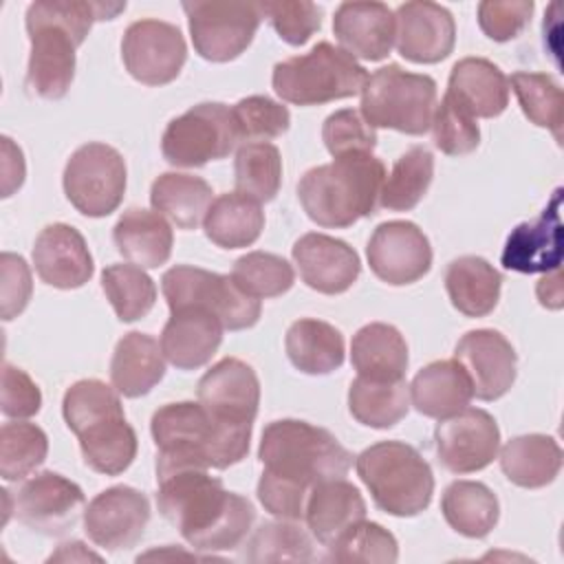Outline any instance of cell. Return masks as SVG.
<instances>
[{
	"mask_svg": "<svg viewBox=\"0 0 564 564\" xmlns=\"http://www.w3.org/2000/svg\"><path fill=\"white\" fill-rule=\"evenodd\" d=\"M150 502L143 491L115 485L97 494L84 509L86 535L106 551H128L145 533Z\"/></svg>",
	"mask_w": 564,
	"mask_h": 564,
	"instance_id": "e0dca14e",
	"label": "cell"
},
{
	"mask_svg": "<svg viewBox=\"0 0 564 564\" xmlns=\"http://www.w3.org/2000/svg\"><path fill=\"white\" fill-rule=\"evenodd\" d=\"M161 289L170 311L185 306L205 308L214 313L227 330L251 328L260 319V300L247 295L231 275L176 264L163 273Z\"/></svg>",
	"mask_w": 564,
	"mask_h": 564,
	"instance_id": "30bf717a",
	"label": "cell"
},
{
	"mask_svg": "<svg viewBox=\"0 0 564 564\" xmlns=\"http://www.w3.org/2000/svg\"><path fill=\"white\" fill-rule=\"evenodd\" d=\"M121 59L137 82L163 86L178 77L187 59V44L176 24L145 18L126 29Z\"/></svg>",
	"mask_w": 564,
	"mask_h": 564,
	"instance_id": "5bb4252c",
	"label": "cell"
},
{
	"mask_svg": "<svg viewBox=\"0 0 564 564\" xmlns=\"http://www.w3.org/2000/svg\"><path fill=\"white\" fill-rule=\"evenodd\" d=\"M562 189L557 187L535 220L520 223L507 236L500 262L518 273H549L562 262Z\"/></svg>",
	"mask_w": 564,
	"mask_h": 564,
	"instance_id": "44dd1931",
	"label": "cell"
},
{
	"mask_svg": "<svg viewBox=\"0 0 564 564\" xmlns=\"http://www.w3.org/2000/svg\"><path fill=\"white\" fill-rule=\"evenodd\" d=\"M434 145L447 156H465L474 152L480 143V128L476 119L463 110L449 95L436 104L432 117Z\"/></svg>",
	"mask_w": 564,
	"mask_h": 564,
	"instance_id": "c3c4849f",
	"label": "cell"
},
{
	"mask_svg": "<svg viewBox=\"0 0 564 564\" xmlns=\"http://www.w3.org/2000/svg\"><path fill=\"white\" fill-rule=\"evenodd\" d=\"M249 562H308L313 544L297 520H275L260 524L245 544Z\"/></svg>",
	"mask_w": 564,
	"mask_h": 564,
	"instance_id": "f6af8a7d",
	"label": "cell"
},
{
	"mask_svg": "<svg viewBox=\"0 0 564 564\" xmlns=\"http://www.w3.org/2000/svg\"><path fill=\"white\" fill-rule=\"evenodd\" d=\"M42 392L37 383L18 366H2V401L0 410L9 419H29L40 412Z\"/></svg>",
	"mask_w": 564,
	"mask_h": 564,
	"instance_id": "9f6ffc18",
	"label": "cell"
},
{
	"mask_svg": "<svg viewBox=\"0 0 564 564\" xmlns=\"http://www.w3.org/2000/svg\"><path fill=\"white\" fill-rule=\"evenodd\" d=\"M253 423L212 414L198 401L167 403L152 414L150 432L156 445V476L183 469H227L249 452Z\"/></svg>",
	"mask_w": 564,
	"mask_h": 564,
	"instance_id": "3957f363",
	"label": "cell"
},
{
	"mask_svg": "<svg viewBox=\"0 0 564 564\" xmlns=\"http://www.w3.org/2000/svg\"><path fill=\"white\" fill-rule=\"evenodd\" d=\"M73 562V560H101L97 553L88 551L82 542H64L59 544V551L48 557V562Z\"/></svg>",
	"mask_w": 564,
	"mask_h": 564,
	"instance_id": "91938a15",
	"label": "cell"
},
{
	"mask_svg": "<svg viewBox=\"0 0 564 564\" xmlns=\"http://www.w3.org/2000/svg\"><path fill=\"white\" fill-rule=\"evenodd\" d=\"M445 95L474 119H491L507 110L509 79L491 59L463 57L452 66Z\"/></svg>",
	"mask_w": 564,
	"mask_h": 564,
	"instance_id": "83f0119b",
	"label": "cell"
},
{
	"mask_svg": "<svg viewBox=\"0 0 564 564\" xmlns=\"http://www.w3.org/2000/svg\"><path fill=\"white\" fill-rule=\"evenodd\" d=\"M262 18L271 22L275 33L291 46H302L322 26V9L308 0L260 2Z\"/></svg>",
	"mask_w": 564,
	"mask_h": 564,
	"instance_id": "f907efd6",
	"label": "cell"
},
{
	"mask_svg": "<svg viewBox=\"0 0 564 564\" xmlns=\"http://www.w3.org/2000/svg\"><path fill=\"white\" fill-rule=\"evenodd\" d=\"M394 11L383 2H341L333 18V33L348 55L379 62L394 46Z\"/></svg>",
	"mask_w": 564,
	"mask_h": 564,
	"instance_id": "d4e9b609",
	"label": "cell"
},
{
	"mask_svg": "<svg viewBox=\"0 0 564 564\" xmlns=\"http://www.w3.org/2000/svg\"><path fill=\"white\" fill-rule=\"evenodd\" d=\"M366 79V68L352 55L330 42H317L308 53L278 62L271 84L282 101L319 106L361 93Z\"/></svg>",
	"mask_w": 564,
	"mask_h": 564,
	"instance_id": "ba28073f",
	"label": "cell"
},
{
	"mask_svg": "<svg viewBox=\"0 0 564 564\" xmlns=\"http://www.w3.org/2000/svg\"><path fill=\"white\" fill-rule=\"evenodd\" d=\"M152 209L178 229H196L214 203L212 185L194 174L165 172L150 187Z\"/></svg>",
	"mask_w": 564,
	"mask_h": 564,
	"instance_id": "d6a6232c",
	"label": "cell"
},
{
	"mask_svg": "<svg viewBox=\"0 0 564 564\" xmlns=\"http://www.w3.org/2000/svg\"><path fill=\"white\" fill-rule=\"evenodd\" d=\"M355 469L375 505L390 516L412 518L425 511L432 502V467L408 443H375L355 458Z\"/></svg>",
	"mask_w": 564,
	"mask_h": 564,
	"instance_id": "52a82bcc",
	"label": "cell"
},
{
	"mask_svg": "<svg viewBox=\"0 0 564 564\" xmlns=\"http://www.w3.org/2000/svg\"><path fill=\"white\" fill-rule=\"evenodd\" d=\"M408 388L416 412L438 421L465 410L474 397L471 381L456 359L427 364L414 375Z\"/></svg>",
	"mask_w": 564,
	"mask_h": 564,
	"instance_id": "f1b7e54d",
	"label": "cell"
},
{
	"mask_svg": "<svg viewBox=\"0 0 564 564\" xmlns=\"http://www.w3.org/2000/svg\"><path fill=\"white\" fill-rule=\"evenodd\" d=\"M434 449L438 463L452 474L480 471L498 456V423L487 410L467 405L458 414L438 421L434 427Z\"/></svg>",
	"mask_w": 564,
	"mask_h": 564,
	"instance_id": "9a60e30c",
	"label": "cell"
},
{
	"mask_svg": "<svg viewBox=\"0 0 564 564\" xmlns=\"http://www.w3.org/2000/svg\"><path fill=\"white\" fill-rule=\"evenodd\" d=\"M126 2L35 0L26 9L31 55L26 88L48 101L62 99L75 77V51L84 44L93 22L112 20Z\"/></svg>",
	"mask_w": 564,
	"mask_h": 564,
	"instance_id": "7a4b0ae2",
	"label": "cell"
},
{
	"mask_svg": "<svg viewBox=\"0 0 564 564\" xmlns=\"http://www.w3.org/2000/svg\"><path fill=\"white\" fill-rule=\"evenodd\" d=\"M258 458L267 471L306 489L324 480L344 478L352 467V454L335 434L297 419L269 423L260 438Z\"/></svg>",
	"mask_w": 564,
	"mask_h": 564,
	"instance_id": "8992f818",
	"label": "cell"
},
{
	"mask_svg": "<svg viewBox=\"0 0 564 564\" xmlns=\"http://www.w3.org/2000/svg\"><path fill=\"white\" fill-rule=\"evenodd\" d=\"M165 375V357L161 344L145 333H126L110 359L112 388L128 399L148 394Z\"/></svg>",
	"mask_w": 564,
	"mask_h": 564,
	"instance_id": "4dcf8cb0",
	"label": "cell"
},
{
	"mask_svg": "<svg viewBox=\"0 0 564 564\" xmlns=\"http://www.w3.org/2000/svg\"><path fill=\"white\" fill-rule=\"evenodd\" d=\"M117 251L141 269H156L172 256L174 234L170 223L159 214L143 207H130L121 214L112 229Z\"/></svg>",
	"mask_w": 564,
	"mask_h": 564,
	"instance_id": "f546056e",
	"label": "cell"
},
{
	"mask_svg": "<svg viewBox=\"0 0 564 564\" xmlns=\"http://www.w3.org/2000/svg\"><path fill=\"white\" fill-rule=\"evenodd\" d=\"M500 469L518 487H546L562 469V447L546 434L516 436L500 449Z\"/></svg>",
	"mask_w": 564,
	"mask_h": 564,
	"instance_id": "e575fe53",
	"label": "cell"
},
{
	"mask_svg": "<svg viewBox=\"0 0 564 564\" xmlns=\"http://www.w3.org/2000/svg\"><path fill=\"white\" fill-rule=\"evenodd\" d=\"M538 300L542 306L560 308L562 306V286H560V269H553V275H544L538 282Z\"/></svg>",
	"mask_w": 564,
	"mask_h": 564,
	"instance_id": "680465c9",
	"label": "cell"
},
{
	"mask_svg": "<svg viewBox=\"0 0 564 564\" xmlns=\"http://www.w3.org/2000/svg\"><path fill=\"white\" fill-rule=\"evenodd\" d=\"M350 361L361 377L403 379L408 368V344L392 324L372 322L355 333Z\"/></svg>",
	"mask_w": 564,
	"mask_h": 564,
	"instance_id": "8d00e7d4",
	"label": "cell"
},
{
	"mask_svg": "<svg viewBox=\"0 0 564 564\" xmlns=\"http://www.w3.org/2000/svg\"><path fill=\"white\" fill-rule=\"evenodd\" d=\"M454 359L467 372L471 392L480 401L500 399L516 381V350L511 341L494 328L465 333L454 348Z\"/></svg>",
	"mask_w": 564,
	"mask_h": 564,
	"instance_id": "d6986e66",
	"label": "cell"
},
{
	"mask_svg": "<svg viewBox=\"0 0 564 564\" xmlns=\"http://www.w3.org/2000/svg\"><path fill=\"white\" fill-rule=\"evenodd\" d=\"M33 264L42 282L55 289H79L95 271L84 236L66 225H46L33 245Z\"/></svg>",
	"mask_w": 564,
	"mask_h": 564,
	"instance_id": "603a6c76",
	"label": "cell"
},
{
	"mask_svg": "<svg viewBox=\"0 0 564 564\" xmlns=\"http://www.w3.org/2000/svg\"><path fill=\"white\" fill-rule=\"evenodd\" d=\"M84 505L86 498L79 485L57 471H40L18 489L13 513L31 531L62 535L77 524Z\"/></svg>",
	"mask_w": 564,
	"mask_h": 564,
	"instance_id": "2e32d148",
	"label": "cell"
},
{
	"mask_svg": "<svg viewBox=\"0 0 564 564\" xmlns=\"http://www.w3.org/2000/svg\"><path fill=\"white\" fill-rule=\"evenodd\" d=\"M234 121L240 141H269L284 134L291 126L289 108L264 95L240 99L234 108Z\"/></svg>",
	"mask_w": 564,
	"mask_h": 564,
	"instance_id": "681fc988",
	"label": "cell"
},
{
	"mask_svg": "<svg viewBox=\"0 0 564 564\" xmlns=\"http://www.w3.org/2000/svg\"><path fill=\"white\" fill-rule=\"evenodd\" d=\"M322 141L333 159L355 152H372L377 145L375 128L355 108H341L326 117Z\"/></svg>",
	"mask_w": 564,
	"mask_h": 564,
	"instance_id": "816d5d0a",
	"label": "cell"
},
{
	"mask_svg": "<svg viewBox=\"0 0 564 564\" xmlns=\"http://www.w3.org/2000/svg\"><path fill=\"white\" fill-rule=\"evenodd\" d=\"M170 319L161 333L163 357L178 370H196L205 366L223 341L220 319L198 306L170 311Z\"/></svg>",
	"mask_w": 564,
	"mask_h": 564,
	"instance_id": "484cf974",
	"label": "cell"
},
{
	"mask_svg": "<svg viewBox=\"0 0 564 564\" xmlns=\"http://www.w3.org/2000/svg\"><path fill=\"white\" fill-rule=\"evenodd\" d=\"M370 271L386 284L403 286L421 280L432 267V247L423 229L410 220L381 223L366 247Z\"/></svg>",
	"mask_w": 564,
	"mask_h": 564,
	"instance_id": "ac0fdd59",
	"label": "cell"
},
{
	"mask_svg": "<svg viewBox=\"0 0 564 564\" xmlns=\"http://www.w3.org/2000/svg\"><path fill=\"white\" fill-rule=\"evenodd\" d=\"M291 253L304 284L324 295L348 291L361 273L357 251L348 242L326 234H304L295 240Z\"/></svg>",
	"mask_w": 564,
	"mask_h": 564,
	"instance_id": "7402d4cb",
	"label": "cell"
},
{
	"mask_svg": "<svg viewBox=\"0 0 564 564\" xmlns=\"http://www.w3.org/2000/svg\"><path fill=\"white\" fill-rule=\"evenodd\" d=\"M48 454V438L35 423L11 421L0 430V476L18 482L35 471Z\"/></svg>",
	"mask_w": 564,
	"mask_h": 564,
	"instance_id": "ee69618b",
	"label": "cell"
},
{
	"mask_svg": "<svg viewBox=\"0 0 564 564\" xmlns=\"http://www.w3.org/2000/svg\"><path fill=\"white\" fill-rule=\"evenodd\" d=\"M101 289L121 322L145 317L156 302L154 280L137 264H110L101 273Z\"/></svg>",
	"mask_w": 564,
	"mask_h": 564,
	"instance_id": "7bdbcfd3",
	"label": "cell"
},
{
	"mask_svg": "<svg viewBox=\"0 0 564 564\" xmlns=\"http://www.w3.org/2000/svg\"><path fill=\"white\" fill-rule=\"evenodd\" d=\"M330 562L394 564L399 560L397 538L377 522H359L328 546Z\"/></svg>",
	"mask_w": 564,
	"mask_h": 564,
	"instance_id": "7dc6e473",
	"label": "cell"
},
{
	"mask_svg": "<svg viewBox=\"0 0 564 564\" xmlns=\"http://www.w3.org/2000/svg\"><path fill=\"white\" fill-rule=\"evenodd\" d=\"M236 192L269 203L278 196L282 185L280 150L269 141L242 143L234 161Z\"/></svg>",
	"mask_w": 564,
	"mask_h": 564,
	"instance_id": "60d3db41",
	"label": "cell"
},
{
	"mask_svg": "<svg viewBox=\"0 0 564 564\" xmlns=\"http://www.w3.org/2000/svg\"><path fill=\"white\" fill-rule=\"evenodd\" d=\"M509 86L513 88L518 104L524 117L553 132L555 141H562V121H564V101L560 84L546 73L518 70L511 75Z\"/></svg>",
	"mask_w": 564,
	"mask_h": 564,
	"instance_id": "b9f144b4",
	"label": "cell"
},
{
	"mask_svg": "<svg viewBox=\"0 0 564 564\" xmlns=\"http://www.w3.org/2000/svg\"><path fill=\"white\" fill-rule=\"evenodd\" d=\"M194 51L207 62H231L247 51L260 20V2H183Z\"/></svg>",
	"mask_w": 564,
	"mask_h": 564,
	"instance_id": "4fadbf2b",
	"label": "cell"
},
{
	"mask_svg": "<svg viewBox=\"0 0 564 564\" xmlns=\"http://www.w3.org/2000/svg\"><path fill=\"white\" fill-rule=\"evenodd\" d=\"M205 236L220 249H242L253 245L264 229L260 203L240 192H227L214 198L203 220Z\"/></svg>",
	"mask_w": 564,
	"mask_h": 564,
	"instance_id": "d590c367",
	"label": "cell"
},
{
	"mask_svg": "<svg viewBox=\"0 0 564 564\" xmlns=\"http://www.w3.org/2000/svg\"><path fill=\"white\" fill-rule=\"evenodd\" d=\"M62 414L77 436L84 463L106 476L123 474L137 456V434L126 421L119 392L99 379L75 381L62 399Z\"/></svg>",
	"mask_w": 564,
	"mask_h": 564,
	"instance_id": "5b68a950",
	"label": "cell"
},
{
	"mask_svg": "<svg viewBox=\"0 0 564 564\" xmlns=\"http://www.w3.org/2000/svg\"><path fill=\"white\" fill-rule=\"evenodd\" d=\"M198 403L220 419L253 423L260 405L256 370L236 357L220 359L200 377Z\"/></svg>",
	"mask_w": 564,
	"mask_h": 564,
	"instance_id": "cb8c5ba5",
	"label": "cell"
},
{
	"mask_svg": "<svg viewBox=\"0 0 564 564\" xmlns=\"http://www.w3.org/2000/svg\"><path fill=\"white\" fill-rule=\"evenodd\" d=\"M0 300H2V319L9 322L18 317L33 293L31 269L22 256L4 251L0 256Z\"/></svg>",
	"mask_w": 564,
	"mask_h": 564,
	"instance_id": "11a10c76",
	"label": "cell"
},
{
	"mask_svg": "<svg viewBox=\"0 0 564 564\" xmlns=\"http://www.w3.org/2000/svg\"><path fill=\"white\" fill-rule=\"evenodd\" d=\"M434 178V156L423 145H412L392 165L383 181L379 207L388 212H410L427 194Z\"/></svg>",
	"mask_w": 564,
	"mask_h": 564,
	"instance_id": "ab89813d",
	"label": "cell"
},
{
	"mask_svg": "<svg viewBox=\"0 0 564 564\" xmlns=\"http://www.w3.org/2000/svg\"><path fill=\"white\" fill-rule=\"evenodd\" d=\"M156 507L183 540L205 553L234 551L251 531L253 505L223 487L207 469L183 467L156 476Z\"/></svg>",
	"mask_w": 564,
	"mask_h": 564,
	"instance_id": "6da1fadb",
	"label": "cell"
},
{
	"mask_svg": "<svg viewBox=\"0 0 564 564\" xmlns=\"http://www.w3.org/2000/svg\"><path fill=\"white\" fill-rule=\"evenodd\" d=\"M394 46L408 62L436 64L454 51V18L436 2L414 0L399 4L394 11Z\"/></svg>",
	"mask_w": 564,
	"mask_h": 564,
	"instance_id": "ffe728a7",
	"label": "cell"
},
{
	"mask_svg": "<svg viewBox=\"0 0 564 564\" xmlns=\"http://www.w3.org/2000/svg\"><path fill=\"white\" fill-rule=\"evenodd\" d=\"M231 278L247 295L256 300L278 297L295 282L293 267L282 256L267 251H249L240 256L234 262Z\"/></svg>",
	"mask_w": 564,
	"mask_h": 564,
	"instance_id": "bcb514c9",
	"label": "cell"
},
{
	"mask_svg": "<svg viewBox=\"0 0 564 564\" xmlns=\"http://www.w3.org/2000/svg\"><path fill=\"white\" fill-rule=\"evenodd\" d=\"M238 141L231 108L220 101H203L167 123L161 152L174 167H203L225 159Z\"/></svg>",
	"mask_w": 564,
	"mask_h": 564,
	"instance_id": "8fae6325",
	"label": "cell"
},
{
	"mask_svg": "<svg viewBox=\"0 0 564 564\" xmlns=\"http://www.w3.org/2000/svg\"><path fill=\"white\" fill-rule=\"evenodd\" d=\"M62 185L79 214L104 218L123 200L126 161L112 145L84 143L66 161Z\"/></svg>",
	"mask_w": 564,
	"mask_h": 564,
	"instance_id": "7c38bea8",
	"label": "cell"
},
{
	"mask_svg": "<svg viewBox=\"0 0 564 564\" xmlns=\"http://www.w3.org/2000/svg\"><path fill=\"white\" fill-rule=\"evenodd\" d=\"M304 520L311 535L328 549L346 531L366 520L364 496L346 478L317 482L306 498Z\"/></svg>",
	"mask_w": 564,
	"mask_h": 564,
	"instance_id": "4316f807",
	"label": "cell"
},
{
	"mask_svg": "<svg viewBox=\"0 0 564 564\" xmlns=\"http://www.w3.org/2000/svg\"><path fill=\"white\" fill-rule=\"evenodd\" d=\"M386 165L372 152H355L311 167L297 183L306 216L328 229H344L377 214Z\"/></svg>",
	"mask_w": 564,
	"mask_h": 564,
	"instance_id": "277c9868",
	"label": "cell"
},
{
	"mask_svg": "<svg viewBox=\"0 0 564 564\" xmlns=\"http://www.w3.org/2000/svg\"><path fill=\"white\" fill-rule=\"evenodd\" d=\"M502 275L480 256H460L445 269V289L452 306L467 317L489 315L500 300Z\"/></svg>",
	"mask_w": 564,
	"mask_h": 564,
	"instance_id": "1f68e13d",
	"label": "cell"
},
{
	"mask_svg": "<svg viewBox=\"0 0 564 564\" xmlns=\"http://www.w3.org/2000/svg\"><path fill=\"white\" fill-rule=\"evenodd\" d=\"M348 410L357 423L388 430L405 419L410 388L405 379H370L357 375L348 388Z\"/></svg>",
	"mask_w": 564,
	"mask_h": 564,
	"instance_id": "74e56055",
	"label": "cell"
},
{
	"mask_svg": "<svg viewBox=\"0 0 564 564\" xmlns=\"http://www.w3.org/2000/svg\"><path fill=\"white\" fill-rule=\"evenodd\" d=\"M311 489L291 482L271 471H262L258 480V500L275 518L282 520H304V507Z\"/></svg>",
	"mask_w": 564,
	"mask_h": 564,
	"instance_id": "db71d44e",
	"label": "cell"
},
{
	"mask_svg": "<svg viewBox=\"0 0 564 564\" xmlns=\"http://www.w3.org/2000/svg\"><path fill=\"white\" fill-rule=\"evenodd\" d=\"M289 361L304 375H330L344 364V335L328 322L302 317L284 337Z\"/></svg>",
	"mask_w": 564,
	"mask_h": 564,
	"instance_id": "836d02e7",
	"label": "cell"
},
{
	"mask_svg": "<svg viewBox=\"0 0 564 564\" xmlns=\"http://www.w3.org/2000/svg\"><path fill=\"white\" fill-rule=\"evenodd\" d=\"M24 183V156L22 150L2 137V196H11Z\"/></svg>",
	"mask_w": 564,
	"mask_h": 564,
	"instance_id": "6f0895ef",
	"label": "cell"
},
{
	"mask_svg": "<svg viewBox=\"0 0 564 564\" xmlns=\"http://www.w3.org/2000/svg\"><path fill=\"white\" fill-rule=\"evenodd\" d=\"M441 511L456 533L480 540L496 527L500 505L487 485L478 480H454L443 491Z\"/></svg>",
	"mask_w": 564,
	"mask_h": 564,
	"instance_id": "f35d334b",
	"label": "cell"
},
{
	"mask_svg": "<svg viewBox=\"0 0 564 564\" xmlns=\"http://www.w3.org/2000/svg\"><path fill=\"white\" fill-rule=\"evenodd\" d=\"M531 13V0H485L478 4V24L489 40L509 42L524 31Z\"/></svg>",
	"mask_w": 564,
	"mask_h": 564,
	"instance_id": "f5cc1de1",
	"label": "cell"
},
{
	"mask_svg": "<svg viewBox=\"0 0 564 564\" xmlns=\"http://www.w3.org/2000/svg\"><path fill=\"white\" fill-rule=\"evenodd\" d=\"M436 110V82L388 64L368 75L361 88V117L372 128H390L412 137L425 134Z\"/></svg>",
	"mask_w": 564,
	"mask_h": 564,
	"instance_id": "9c48e42d",
	"label": "cell"
}]
</instances>
